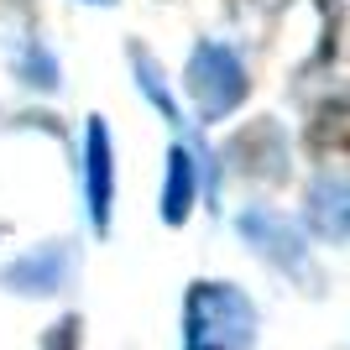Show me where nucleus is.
<instances>
[{"label": "nucleus", "mask_w": 350, "mask_h": 350, "mask_svg": "<svg viewBox=\"0 0 350 350\" xmlns=\"http://www.w3.org/2000/svg\"><path fill=\"white\" fill-rule=\"evenodd\" d=\"M136 73H142V89H146V100L157 105V110H162L167 120H178V105H173V94H167V89L157 84V68H152V58H146V53H136Z\"/></svg>", "instance_id": "8"}, {"label": "nucleus", "mask_w": 350, "mask_h": 350, "mask_svg": "<svg viewBox=\"0 0 350 350\" xmlns=\"http://www.w3.org/2000/svg\"><path fill=\"white\" fill-rule=\"evenodd\" d=\"M189 204H193V157L183 146H173L167 183H162V219H167V225H183V219H189Z\"/></svg>", "instance_id": "7"}, {"label": "nucleus", "mask_w": 350, "mask_h": 350, "mask_svg": "<svg viewBox=\"0 0 350 350\" xmlns=\"http://www.w3.org/2000/svg\"><path fill=\"white\" fill-rule=\"evenodd\" d=\"M246 68H241V58H235L230 47H219V42H204L199 53H193L189 63V94L193 105H199V116L204 120H219V116H230L235 105L246 100Z\"/></svg>", "instance_id": "2"}, {"label": "nucleus", "mask_w": 350, "mask_h": 350, "mask_svg": "<svg viewBox=\"0 0 350 350\" xmlns=\"http://www.w3.org/2000/svg\"><path fill=\"white\" fill-rule=\"evenodd\" d=\"M110 136H105V120H89V136H84V193H89V215H94V230L110 225Z\"/></svg>", "instance_id": "3"}, {"label": "nucleus", "mask_w": 350, "mask_h": 350, "mask_svg": "<svg viewBox=\"0 0 350 350\" xmlns=\"http://www.w3.org/2000/svg\"><path fill=\"white\" fill-rule=\"evenodd\" d=\"M241 235H246L251 246L262 251L267 262L304 272V246H298V235H293L278 215H267V209H251V215H241Z\"/></svg>", "instance_id": "4"}, {"label": "nucleus", "mask_w": 350, "mask_h": 350, "mask_svg": "<svg viewBox=\"0 0 350 350\" xmlns=\"http://www.w3.org/2000/svg\"><path fill=\"white\" fill-rule=\"evenodd\" d=\"M42 350H79V319H58L53 329H47V340H42Z\"/></svg>", "instance_id": "10"}, {"label": "nucleus", "mask_w": 350, "mask_h": 350, "mask_svg": "<svg viewBox=\"0 0 350 350\" xmlns=\"http://www.w3.org/2000/svg\"><path fill=\"white\" fill-rule=\"evenodd\" d=\"M94 5H110V0H94Z\"/></svg>", "instance_id": "12"}, {"label": "nucleus", "mask_w": 350, "mask_h": 350, "mask_svg": "<svg viewBox=\"0 0 350 350\" xmlns=\"http://www.w3.org/2000/svg\"><path fill=\"white\" fill-rule=\"evenodd\" d=\"M308 152L319 162H350V105H319L308 120Z\"/></svg>", "instance_id": "5"}, {"label": "nucleus", "mask_w": 350, "mask_h": 350, "mask_svg": "<svg viewBox=\"0 0 350 350\" xmlns=\"http://www.w3.org/2000/svg\"><path fill=\"white\" fill-rule=\"evenodd\" d=\"M256 335V308L225 282H199L189 293V350H241Z\"/></svg>", "instance_id": "1"}, {"label": "nucleus", "mask_w": 350, "mask_h": 350, "mask_svg": "<svg viewBox=\"0 0 350 350\" xmlns=\"http://www.w3.org/2000/svg\"><path fill=\"white\" fill-rule=\"evenodd\" d=\"M0 11H31V0H0Z\"/></svg>", "instance_id": "11"}, {"label": "nucleus", "mask_w": 350, "mask_h": 350, "mask_svg": "<svg viewBox=\"0 0 350 350\" xmlns=\"http://www.w3.org/2000/svg\"><path fill=\"white\" fill-rule=\"evenodd\" d=\"M308 219L329 241H350V178H329L308 193Z\"/></svg>", "instance_id": "6"}, {"label": "nucleus", "mask_w": 350, "mask_h": 350, "mask_svg": "<svg viewBox=\"0 0 350 350\" xmlns=\"http://www.w3.org/2000/svg\"><path fill=\"white\" fill-rule=\"evenodd\" d=\"M58 272H63V256H58V251H53V256H47V262L42 267H37V262H27V267H16V272H11V282H37V293H53V288H58Z\"/></svg>", "instance_id": "9"}]
</instances>
